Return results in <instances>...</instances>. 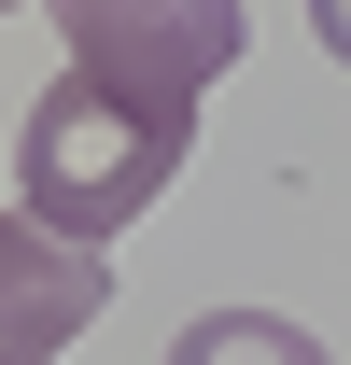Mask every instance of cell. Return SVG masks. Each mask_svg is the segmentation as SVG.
<instances>
[{
    "label": "cell",
    "instance_id": "1",
    "mask_svg": "<svg viewBox=\"0 0 351 365\" xmlns=\"http://www.w3.org/2000/svg\"><path fill=\"white\" fill-rule=\"evenodd\" d=\"M183 155H197V113H141L127 85L71 71V85H43L29 127H14V225H43L56 253H98L113 225H141V211L169 197Z\"/></svg>",
    "mask_w": 351,
    "mask_h": 365
},
{
    "label": "cell",
    "instance_id": "2",
    "mask_svg": "<svg viewBox=\"0 0 351 365\" xmlns=\"http://www.w3.org/2000/svg\"><path fill=\"white\" fill-rule=\"evenodd\" d=\"M56 29L141 113H197V85L239 71V0H56Z\"/></svg>",
    "mask_w": 351,
    "mask_h": 365
},
{
    "label": "cell",
    "instance_id": "3",
    "mask_svg": "<svg viewBox=\"0 0 351 365\" xmlns=\"http://www.w3.org/2000/svg\"><path fill=\"white\" fill-rule=\"evenodd\" d=\"M169 365H337V351L309 323H281V309H211V323L169 337Z\"/></svg>",
    "mask_w": 351,
    "mask_h": 365
},
{
    "label": "cell",
    "instance_id": "4",
    "mask_svg": "<svg viewBox=\"0 0 351 365\" xmlns=\"http://www.w3.org/2000/svg\"><path fill=\"white\" fill-rule=\"evenodd\" d=\"M309 29H323V56L351 71V0H309Z\"/></svg>",
    "mask_w": 351,
    "mask_h": 365
}]
</instances>
